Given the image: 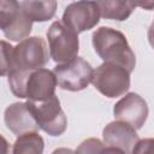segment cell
<instances>
[{
    "mask_svg": "<svg viewBox=\"0 0 154 154\" xmlns=\"http://www.w3.org/2000/svg\"><path fill=\"white\" fill-rule=\"evenodd\" d=\"M1 46V76L13 71L32 72L49 61L48 47L41 36L28 37L16 47L2 40Z\"/></svg>",
    "mask_w": 154,
    "mask_h": 154,
    "instance_id": "6da1fadb",
    "label": "cell"
},
{
    "mask_svg": "<svg viewBox=\"0 0 154 154\" xmlns=\"http://www.w3.org/2000/svg\"><path fill=\"white\" fill-rule=\"evenodd\" d=\"M91 43L103 63H113L125 67L130 73L136 66V57L125 35L109 26H100L91 35Z\"/></svg>",
    "mask_w": 154,
    "mask_h": 154,
    "instance_id": "7a4b0ae2",
    "label": "cell"
},
{
    "mask_svg": "<svg viewBox=\"0 0 154 154\" xmlns=\"http://www.w3.org/2000/svg\"><path fill=\"white\" fill-rule=\"evenodd\" d=\"M91 83L106 97H119L130 88V72L120 65L102 63L94 70Z\"/></svg>",
    "mask_w": 154,
    "mask_h": 154,
    "instance_id": "3957f363",
    "label": "cell"
},
{
    "mask_svg": "<svg viewBox=\"0 0 154 154\" xmlns=\"http://www.w3.org/2000/svg\"><path fill=\"white\" fill-rule=\"evenodd\" d=\"M47 38L49 55L58 65L77 58L79 51L78 34L66 26L61 20H55L51 24L47 31Z\"/></svg>",
    "mask_w": 154,
    "mask_h": 154,
    "instance_id": "277c9868",
    "label": "cell"
},
{
    "mask_svg": "<svg viewBox=\"0 0 154 154\" xmlns=\"http://www.w3.org/2000/svg\"><path fill=\"white\" fill-rule=\"evenodd\" d=\"M26 105L36 119L40 129L46 134L57 137L65 132L67 119L57 95L41 102L26 101Z\"/></svg>",
    "mask_w": 154,
    "mask_h": 154,
    "instance_id": "5b68a950",
    "label": "cell"
},
{
    "mask_svg": "<svg viewBox=\"0 0 154 154\" xmlns=\"http://www.w3.org/2000/svg\"><path fill=\"white\" fill-rule=\"evenodd\" d=\"M0 28L10 41L22 42L29 37L32 22L18 1L2 0L0 1Z\"/></svg>",
    "mask_w": 154,
    "mask_h": 154,
    "instance_id": "8992f818",
    "label": "cell"
},
{
    "mask_svg": "<svg viewBox=\"0 0 154 154\" xmlns=\"http://www.w3.org/2000/svg\"><path fill=\"white\" fill-rule=\"evenodd\" d=\"M58 85L69 91H79L88 87L93 79L94 70L91 65L81 57L69 63L57 65L54 67Z\"/></svg>",
    "mask_w": 154,
    "mask_h": 154,
    "instance_id": "52a82bcc",
    "label": "cell"
},
{
    "mask_svg": "<svg viewBox=\"0 0 154 154\" xmlns=\"http://www.w3.org/2000/svg\"><path fill=\"white\" fill-rule=\"evenodd\" d=\"M97 1H76L65 7L61 22L76 34L93 29L100 22Z\"/></svg>",
    "mask_w": 154,
    "mask_h": 154,
    "instance_id": "ba28073f",
    "label": "cell"
},
{
    "mask_svg": "<svg viewBox=\"0 0 154 154\" xmlns=\"http://www.w3.org/2000/svg\"><path fill=\"white\" fill-rule=\"evenodd\" d=\"M57 85L58 81L54 71H51L46 67L35 70L26 77L20 99H28V101L32 102L48 100L55 95Z\"/></svg>",
    "mask_w": 154,
    "mask_h": 154,
    "instance_id": "9c48e42d",
    "label": "cell"
},
{
    "mask_svg": "<svg viewBox=\"0 0 154 154\" xmlns=\"http://www.w3.org/2000/svg\"><path fill=\"white\" fill-rule=\"evenodd\" d=\"M148 105L146 100L136 93H128L113 107L114 118L131 125L134 129H141L148 117Z\"/></svg>",
    "mask_w": 154,
    "mask_h": 154,
    "instance_id": "30bf717a",
    "label": "cell"
},
{
    "mask_svg": "<svg viewBox=\"0 0 154 154\" xmlns=\"http://www.w3.org/2000/svg\"><path fill=\"white\" fill-rule=\"evenodd\" d=\"M4 120L7 129L16 136H20L28 132H37L40 129L26 102L11 103L5 109Z\"/></svg>",
    "mask_w": 154,
    "mask_h": 154,
    "instance_id": "8fae6325",
    "label": "cell"
},
{
    "mask_svg": "<svg viewBox=\"0 0 154 154\" xmlns=\"http://www.w3.org/2000/svg\"><path fill=\"white\" fill-rule=\"evenodd\" d=\"M103 142L111 147H117L125 152V154H131L134 147L137 144L138 135L136 129L124 122H111L102 130Z\"/></svg>",
    "mask_w": 154,
    "mask_h": 154,
    "instance_id": "7c38bea8",
    "label": "cell"
},
{
    "mask_svg": "<svg viewBox=\"0 0 154 154\" xmlns=\"http://www.w3.org/2000/svg\"><path fill=\"white\" fill-rule=\"evenodd\" d=\"M97 5L100 7V12H101L102 18L119 20V22L128 19L136 7V2L122 1V0L97 1Z\"/></svg>",
    "mask_w": 154,
    "mask_h": 154,
    "instance_id": "4fadbf2b",
    "label": "cell"
},
{
    "mask_svg": "<svg viewBox=\"0 0 154 154\" xmlns=\"http://www.w3.org/2000/svg\"><path fill=\"white\" fill-rule=\"evenodd\" d=\"M20 7L31 22H47L57 11V1H19Z\"/></svg>",
    "mask_w": 154,
    "mask_h": 154,
    "instance_id": "5bb4252c",
    "label": "cell"
},
{
    "mask_svg": "<svg viewBox=\"0 0 154 154\" xmlns=\"http://www.w3.org/2000/svg\"><path fill=\"white\" fill-rule=\"evenodd\" d=\"M45 141L37 132H28L17 137L12 147V154H42Z\"/></svg>",
    "mask_w": 154,
    "mask_h": 154,
    "instance_id": "9a60e30c",
    "label": "cell"
},
{
    "mask_svg": "<svg viewBox=\"0 0 154 154\" xmlns=\"http://www.w3.org/2000/svg\"><path fill=\"white\" fill-rule=\"evenodd\" d=\"M106 146L102 141L95 137L84 140L75 150V154H100Z\"/></svg>",
    "mask_w": 154,
    "mask_h": 154,
    "instance_id": "2e32d148",
    "label": "cell"
},
{
    "mask_svg": "<svg viewBox=\"0 0 154 154\" xmlns=\"http://www.w3.org/2000/svg\"><path fill=\"white\" fill-rule=\"evenodd\" d=\"M131 154H154V138L140 140Z\"/></svg>",
    "mask_w": 154,
    "mask_h": 154,
    "instance_id": "e0dca14e",
    "label": "cell"
},
{
    "mask_svg": "<svg viewBox=\"0 0 154 154\" xmlns=\"http://www.w3.org/2000/svg\"><path fill=\"white\" fill-rule=\"evenodd\" d=\"M100 154H125V152L122 150V149H119V148H117V147H111V146H108V147H105V148L101 150Z\"/></svg>",
    "mask_w": 154,
    "mask_h": 154,
    "instance_id": "ac0fdd59",
    "label": "cell"
},
{
    "mask_svg": "<svg viewBox=\"0 0 154 154\" xmlns=\"http://www.w3.org/2000/svg\"><path fill=\"white\" fill-rule=\"evenodd\" d=\"M147 37H148V42H149V45L153 47V49H154V20H153V23L150 24V26H149V29H148V31H147Z\"/></svg>",
    "mask_w": 154,
    "mask_h": 154,
    "instance_id": "d6986e66",
    "label": "cell"
},
{
    "mask_svg": "<svg viewBox=\"0 0 154 154\" xmlns=\"http://www.w3.org/2000/svg\"><path fill=\"white\" fill-rule=\"evenodd\" d=\"M52 154H75V150H72V149H70V148L63 147V148H57V149H54V150L52 152Z\"/></svg>",
    "mask_w": 154,
    "mask_h": 154,
    "instance_id": "ffe728a7",
    "label": "cell"
},
{
    "mask_svg": "<svg viewBox=\"0 0 154 154\" xmlns=\"http://www.w3.org/2000/svg\"><path fill=\"white\" fill-rule=\"evenodd\" d=\"M136 6H141L144 10H153L154 2L153 1H144V2H136Z\"/></svg>",
    "mask_w": 154,
    "mask_h": 154,
    "instance_id": "44dd1931",
    "label": "cell"
}]
</instances>
